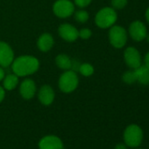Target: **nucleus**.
Returning a JSON list of instances; mask_svg holds the SVG:
<instances>
[{
  "mask_svg": "<svg viewBox=\"0 0 149 149\" xmlns=\"http://www.w3.org/2000/svg\"><path fill=\"white\" fill-rule=\"evenodd\" d=\"M40 67L39 60L32 55H22L13 60L12 69L18 77H27L34 74Z\"/></svg>",
  "mask_w": 149,
  "mask_h": 149,
  "instance_id": "1",
  "label": "nucleus"
},
{
  "mask_svg": "<svg viewBox=\"0 0 149 149\" xmlns=\"http://www.w3.org/2000/svg\"><path fill=\"white\" fill-rule=\"evenodd\" d=\"M54 43V40L51 34L43 33L40 36L38 42H37V46L41 52H47L53 47Z\"/></svg>",
  "mask_w": 149,
  "mask_h": 149,
  "instance_id": "14",
  "label": "nucleus"
},
{
  "mask_svg": "<svg viewBox=\"0 0 149 149\" xmlns=\"http://www.w3.org/2000/svg\"><path fill=\"white\" fill-rule=\"evenodd\" d=\"M118 19V15L116 10L112 7H104L102 8L95 17L96 25L103 29L110 28L116 23Z\"/></svg>",
  "mask_w": 149,
  "mask_h": 149,
  "instance_id": "2",
  "label": "nucleus"
},
{
  "mask_svg": "<svg viewBox=\"0 0 149 149\" xmlns=\"http://www.w3.org/2000/svg\"><path fill=\"white\" fill-rule=\"evenodd\" d=\"M144 65L146 66L147 68H149V52L146 53V54L145 55V58H144Z\"/></svg>",
  "mask_w": 149,
  "mask_h": 149,
  "instance_id": "26",
  "label": "nucleus"
},
{
  "mask_svg": "<svg viewBox=\"0 0 149 149\" xmlns=\"http://www.w3.org/2000/svg\"><path fill=\"white\" fill-rule=\"evenodd\" d=\"M62 140L55 135H47L39 142L40 149H63Z\"/></svg>",
  "mask_w": 149,
  "mask_h": 149,
  "instance_id": "10",
  "label": "nucleus"
},
{
  "mask_svg": "<svg viewBox=\"0 0 149 149\" xmlns=\"http://www.w3.org/2000/svg\"><path fill=\"white\" fill-rule=\"evenodd\" d=\"M58 32H59L61 38L68 42H73L74 40H77V38L79 37V34H78L79 31L70 24L61 25L59 26Z\"/></svg>",
  "mask_w": 149,
  "mask_h": 149,
  "instance_id": "11",
  "label": "nucleus"
},
{
  "mask_svg": "<svg viewBox=\"0 0 149 149\" xmlns=\"http://www.w3.org/2000/svg\"><path fill=\"white\" fill-rule=\"evenodd\" d=\"M143 139V132L137 125H130L124 132V140L126 146L136 147L140 145Z\"/></svg>",
  "mask_w": 149,
  "mask_h": 149,
  "instance_id": "4",
  "label": "nucleus"
},
{
  "mask_svg": "<svg viewBox=\"0 0 149 149\" xmlns=\"http://www.w3.org/2000/svg\"><path fill=\"white\" fill-rule=\"evenodd\" d=\"M5 77V71L3 70L2 67L0 66V81H2Z\"/></svg>",
  "mask_w": 149,
  "mask_h": 149,
  "instance_id": "28",
  "label": "nucleus"
},
{
  "mask_svg": "<svg viewBox=\"0 0 149 149\" xmlns=\"http://www.w3.org/2000/svg\"><path fill=\"white\" fill-rule=\"evenodd\" d=\"M136 80L142 85H149V68L145 65H140L134 69Z\"/></svg>",
  "mask_w": 149,
  "mask_h": 149,
  "instance_id": "15",
  "label": "nucleus"
},
{
  "mask_svg": "<svg viewBox=\"0 0 149 149\" xmlns=\"http://www.w3.org/2000/svg\"><path fill=\"white\" fill-rule=\"evenodd\" d=\"M78 34H79V37L83 40H88L91 38V34H92V32L89 29V28H83L82 30H80L78 32Z\"/></svg>",
  "mask_w": 149,
  "mask_h": 149,
  "instance_id": "22",
  "label": "nucleus"
},
{
  "mask_svg": "<svg viewBox=\"0 0 149 149\" xmlns=\"http://www.w3.org/2000/svg\"><path fill=\"white\" fill-rule=\"evenodd\" d=\"M14 60V53L13 48L5 41H0V66L7 68L12 65Z\"/></svg>",
  "mask_w": 149,
  "mask_h": 149,
  "instance_id": "9",
  "label": "nucleus"
},
{
  "mask_svg": "<svg viewBox=\"0 0 149 149\" xmlns=\"http://www.w3.org/2000/svg\"><path fill=\"white\" fill-rule=\"evenodd\" d=\"M146 40H147V42L149 43V34H147V35H146Z\"/></svg>",
  "mask_w": 149,
  "mask_h": 149,
  "instance_id": "30",
  "label": "nucleus"
},
{
  "mask_svg": "<svg viewBox=\"0 0 149 149\" xmlns=\"http://www.w3.org/2000/svg\"><path fill=\"white\" fill-rule=\"evenodd\" d=\"M55 63L57 67L63 70H69L71 68V59L64 54H59L55 58Z\"/></svg>",
  "mask_w": 149,
  "mask_h": 149,
  "instance_id": "17",
  "label": "nucleus"
},
{
  "mask_svg": "<svg viewBox=\"0 0 149 149\" xmlns=\"http://www.w3.org/2000/svg\"><path fill=\"white\" fill-rule=\"evenodd\" d=\"M80 61H77V60H71V68L70 69L74 71V72H77L79 70V68H80Z\"/></svg>",
  "mask_w": 149,
  "mask_h": 149,
  "instance_id": "24",
  "label": "nucleus"
},
{
  "mask_svg": "<svg viewBox=\"0 0 149 149\" xmlns=\"http://www.w3.org/2000/svg\"><path fill=\"white\" fill-rule=\"evenodd\" d=\"M78 72L84 77H91L94 73V68L90 63H82L80 65Z\"/></svg>",
  "mask_w": 149,
  "mask_h": 149,
  "instance_id": "18",
  "label": "nucleus"
},
{
  "mask_svg": "<svg viewBox=\"0 0 149 149\" xmlns=\"http://www.w3.org/2000/svg\"><path fill=\"white\" fill-rule=\"evenodd\" d=\"M124 59L126 65L132 69H135L141 65V55L138 49L133 47H129L125 50Z\"/></svg>",
  "mask_w": 149,
  "mask_h": 149,
  "instance_id": "8",
  "label": "nucleus"
},
{
  "mask_svg": "<svg viewBox=\"0 0 149 149\" xmlns=\"http://www.w3.org/2000/svg\"><path fill=\"white\" fill-rule=\"evenodd\" d=\"M19 84V77L15 74H10L3 79V88L6 91L14 90Z\"/></svg>",
  "mask_w": 149,
  "mask_h": 149,
  "instance_id": "16",
  "label": "nucleus"
},
{
  "mask_svg": "<svg viewBox=\"0 0 149 149\" xmlns=\"http://www.w3.org/2000/svg\"><path fill=\"white\" fill-rule=\"evenodd\" d=\"M54 91L53 90V88L47 84L43 85L38 94V97L40 102L43 104V105H50L54 100Z\"/></svg>",
  "mask_w": 149,
  "mask_h": 149,
  "instance_id": "13",
  "label": "nucleus"
},
{
  "mask_svg": "<svg viewBox=\"0 0 149 149\" xmlns=\"http://www.w3.org/2000/svg\"><path fill=\"white\" fill-rule=\"evenodd\" d=\"M74 11V6L70 0H57L53 6L54 13L61 18L66 19L73 14Z\"/></svg>",
  "mask_w": 149,
  "mask_h": 149,
  "instance_id": "6",
  "label": "nucleus"
},
{
  "mask_svg": "<svg viewBox=\"0 0 149 149\" xmlns=\"http://www.w3.org/2000/svg\"><path fill=\"white\" fill-rule=\"evenodd\" d=\"M122 80L126 84H132L135 82H137L134 69L133 70H128V71L125 72L122 76Z\"/></svg>",
  "mask_w": 149,
  "mask_h": 149,
  "instance_id": "19",
  "label": "nucleus"
},
{
  "mask_svg": "<svg viewBox=\"0 0 149 149\" xmlns=\"http://www.w3.org/2000/svg\"><path fill=\"white\" fill-rule=\"evenodd\" d=\"M89 13L84 11V10H80V11H77L76 13H74V19L77 22H80V23H85L88 21L89 19Z\"/></svg>",
  "mask_w": 149,
  "mask_h": 149,
  "instance_id": "20",
  "label": "nucleus"
},
{
  "mask_svg": "<svg viewBox=\"0 0 149 149\" xmlns=\"http://www.w3.org/2000/svg\"><path fill=\"white\" fill-rule=\"evenodd\" d=\"M6 97V91H5V89L3 87L0 86V103H1L4 98Z\"/></svg>",
  "mask_w": 149,
  "mask_h": 149,
  "instance_id": "25",
  "label": "nucleus"
},
{
  "mask_svg": "<svg viewBox=\"0 0 149 149\" xmlns=\"http://www.w3.org/2000/svg\"><path fill=\"white\" fill-rule=\"evenodd\" d=\"M115 149H127V148H126V146L125 145H124L122 143H119V144H118L115 146Z\"/></svg>",
  "mask_w": 149,
  "mask_h": 149,
  "instance_id": "27",
  "label": "nucleus"
},
{
  "mask_svg": "<svg viewBox=\"0 0 149 149\" xmlns=\"http://www.w3.org/2000/svg\"><path fill=\"white\" fill-rule=\"evenodd\" d=\"M146 21L148 22V24H149V7L146 9Z\"/></svg>",
  "mask_w": 149,
  "mask_h": 149,
  "instance_id": "29",
  "label": "nucleus"
},
{
  "mask_svg": "<svg viewBox=\"0 0 149 149\" xmlns=\"http://www.w3.org/2000/svg\"><path fill=\"white\" fill-rule=\"evenodd\" d=\"M19 93L21 97L26 99L29 100L32 99L36 93V85L35 83L32 79H25L19 86Z\"/></svg>",
  "mask_w": 149,
  "mask_h": 149,
  "instance_id": "12",
  "label": "nucleus"
},
{
  "mask_svg": "<svg viewBox=\"0 0 149 149\" xmlns=\"http://www.w3.org/2000/svg\"><path fill=\"white\" fill-rule=\"evenodd\" d=\"M129 34L131 38L135 41H142L147 35V30L143 22L140 20H135L131 23L129 26Z\"/></svg>",
  "mask_w": 149,
  "mask_h": 149,
  "instance_id": "7",
  "label": "nucleus"
},
{
  "mask_svg": "<svg viewBox=\"0 0 149 149\" xmlns=\"http://www.w3.org/2000/svg\"><path fill=\"white\" fill-rule=\"evenodd\" d=\"M74 1L76 6H77L78 7L84 8L91 3L92 0H74Z\"/></svg>",
  "mask_w": 149,
  "mask_h": 149,
  "instance_id": "23",
  "label": "nucleus"
},
{
  "mask_svg": "<svg viewBox=\"0 0 149 149\" xmlns=\"http://www.w3.org/2000/svg\"><path fill=\"white\" fill-rule=\"evenodd\" d=\"M78 77L77 72L71 69L65 71L59 78V88L64 93H71L78 86Z\"/></svg>",
  "mask_w": 149,
  "mask_h": 149,
  "instance_id": "3",
  "label": "nucleus"
},
{
  "mask_svg": "<svg viewBox=\"0 0 149 149\" xmlns=\"http://www.w3.org/2000/svg\"><path fill=\"white\" fill-rule=\"evenodd\" d=\"M109 40L111 46L115 48H122L127 41V33L125 29L120 26H112L110 27Z\"/></svg>",
  "mask_w": 149,
  "mask_h": 149,
  "instance_id": "5",
  "label": "nucleus"
},
{
  "mask_svg": "<svg viewBox=\"0 0 149 149\" xmlns=\"http://www.w3.org/2000/svg\"><path fill=\"white\" fill-rule=\"evenodd\" d=\"M128 3V0H111V6L114 10L124 9Z\"/></svg>",
  "mask_w": 149,
  "mask_h": 149,
  "instance_id": "21",
  "label": "nucleus"
}]
</instances>
